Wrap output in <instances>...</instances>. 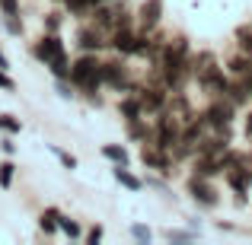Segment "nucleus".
I'll use <instances>...</instances> for the list:
<instances>
[{"label":"nucleus","mask_w":252,"mask_h":245,"mask_svg":"<svg viewBox=\"0 0 252 245\" xmlns=\"http://www.w3.org/2000/svg\"><path fill=\"white\" fill-rule=\"evenodd\" d=\"M102 83H109V86H128V77H125V67L122 64H102Z\"/></svg>","instance_id":"423d86ee"},{"label":"nucleus","mask_w":252,"mask_h":245,"mask_svg":"<svg viewBox=\"0 0 252 245\" xmlns=\"http://www.w3.org/2000/svg\"><path fill=\"white\" fill-rule=\"evenodd\" d=\"M13 169H16L13 163H3V165H0V188H10V182H13Z\"/></svg>","instance_id":"dca6fc26"},{"label":"nucleus","mask_w":252,"mask_h":245,"mask_svg":"<svg viewBox=\"0 0 252 245\" xmlns=\"http://www.w3.org/2000/svg\"><path fill=\"white\" fill-rule=\"evenodd\" d=\"M141 109L144 111H160L163 109V102H166V96H163L160 89H141Z\"/></svg>","instance_id":"0eeeda50"},{"label":"nucleus","mask_w":252,"mask_h":245,"mask_svg":"<svg viewBox=\"0 0 252 245\" xmlns=\"http://www.w3.org/2000/svg\"><path fill=\"white\" fill-rule=\"evenodd\" d=\"M189 191H191V197H195L198 204H204V207H214V204H217V191L211 188V185H204V175H195V178H191Z\"/></svg>","instance_id":"7ed1b4c3"},{"label":"nucleus","mask_w":252,"mask_h":245,"mask_svg":"<svg viewBox=\"0 0 252 245\" xmlns=\"http://www.w3.org/2000/svg\"><path fill=\"white\" fill-rule=\"evenodd\" d=\"M115 178L125 185V188H131V191H141V185H144L141 178H137V175H131V172L125 169V165H118V169H115Z\"/></svg>","instance_id":"1a4fd4ad"},{"label":"nucleus","mask_w":252,"mask_h":245,"mask_svg":"<svg viewBox=\"0 0 252 245\" xmlns=\"http://www.w3.org/2000/svg\"><path fill=\"white\" fill-rule=\"evenodd\" d=\"M0 67H6V57L3 54H0Z\"/></svg>","instance_id":"bb28decb"},{"label":"nucleus","mask_w":252,"mask_h":245,"mask_svg":"<svg viewBox=\"0 0 252 245\" xmlns=\"http://www.w3.org/2000/svg\"><path fill=\"white\" fill-rule=\"evenodd\" d=\"M55 153H58V160H61L64 165H67V169H77V160H74L70 153H64V150H58V147H55Z\"/></svg>","instance_id":"aec40b11"},{"label":"nucleus","mask_w":252,"mask_h":245,"mask_svg":"<svg viewBox=\"0 0 252 245\" xmlns=\"http://www.w3.org/2000/svg\"><path fill=\"white\" fill-rule=\"evenodd\" d=\"M144 163L147 165H154V169H160V172H166L169 169V156L163 153V147H144Z\"/></svg>","instance_id":"6e6552de"},{"label":"nucleus","mask_w":252,"mask_h":245,"mask_svg":"<svg viewBox=\"0 0 252 245\" xmlns=\"http://www.w3.org/2000/svg\"><path fill=\"white\" fill-rule=\"evenodd\" d=\"M141 99H125L122 102V115L128 118V121H137V118H141Z\"/></svg>","instance_id":"9d476101"},{"label":"nucleus","mask_w":252,"mask_h":245,"mask_svg":"<svg viewBox=\"0 0 252 245\" xmlns=\"http://www.w3.org/2000/svg\"><path fill=\"white\" fill-rule=\"evenodd\" d=\"M160 13H163L160 0H147V3L141 6V26H144V29H154V26L160 23Z\"/></svg>","instance_id":"39448f33"},{"label":"nucleus","mask_w":252,"mask_h":245,"mask_svg":"<svg viewBox=\"0 0 252 245\" xmlns=\"http://www.w3.org/2000/svg\"><path fill=\"white\" fill-rule=\"evenodd\" d=\"M230 70L233 74H252V57H236V61H230Z\"/></svg>","instance_id":"2eb2a0df"},{"label":"nucleus","mask_w":252,"mask_h":245,"mask_svg":"<svg viewBox=\"0 0 252 245\" xmlns=\"http://www.w3.org/2000/svg\"><path fill=\"white\" fill-rule=\"evenodd\" d=\"M64 3H67L74 13H83V10H90V6L96 3V0H64Z\"/></svg>","instance_id":"6ab92c4d"},{"label":"nucleus","mask_w":252,"mask_h":245,"mask_svg":"<svg viewBox=\"0 0 252 245\" xmlns=\"http://www.w3.org/2000/svg\"><path fill=\"white\" fill-rule=\"evenodd\" d=\"M0 6H3L6 16H16V0H0Z\"/></svg>","instance_id":"5701e85b"},{"label":"nucleus","mask_w":252,"mask_h":245,"mask_svg":"<svg viewBox=\"0 0 252 245\" xmlns=\"http://www.w3.org/2000/svg\"><path fill=\"white\" fill-rule=\"evenodd\" d=\"M131 233H134V239H141V242H150V229H144V226H134Z\"/></svg>","instance_id":"4be33fe9"},{"label":"nucleus","mask_w":252,"mask_h":245,"mask_svg":"<svg viewBox=\"0 0 252 245\" xmlns=\"http://www.w3.org/2000/svg\"><path fill=\"white\" fill-rule=\"evenodd\" d=\"M230 118H233V105H223V102H214L208 111H204V121L217 131H227L230 128Z\"/></svg>","instance_id":"f03ea898"},{"label":"nucleus","mask_w":252,"mask_h":245,"mask_svg":"<svg viewBox=\"0 0 252 245\" xmlns=\"http://www.w3.org/2000/svg\"><path fill=\"white\" fill-rule=\"evenodd\" d=\"M102 156H105V160H112V163H118V165L128 163V153H125V147H102Z\"/></svg>","instance_id":"ddd939ff"},{"label":"nucleus","mask_w":252,"mask_h":245,"mask_svg":"<svg viewBox=\"0 0 252 245\" xmlns=\"http://www.w3.org/2000/svg\"><path fill=\"white\" fill-rule=\"evenodd\" d=\"M58 54H64V45H61V38H55V35H48V38H42V42L35 45V57L38 61H55Z\"/></svg>","instance_id":"20e7f679"},{"label":"nucleus","mask_w":252,"mask_h":245,"mask_svg":"<svg viewBox=\"0 0 252 245\" xmlns=\"http://www.w3.org/2000/svg\"><path fill=\"white\" fill-rule=\"evenodd\" d=\"M99 239H102V229H99V226L90 229V242H99Z\"/></svg>","instance_id":"393cba45"},{"label":"nucleus","mask_w":252,"mask_h":245,"mask_svg":"<svg viewBox=\"0 0 252 245\" xmlns=\"http://www.w3.org/2000/svg\"><path fill=\"white\" fill-rule=\"evenodd\" d=\"M0 86H3V89H16V86H13V80L6 74H0Z\"/></svg>","instance_id":"b1692460"},{"label":"nucleus","mask_w":252,"mask_h":245,"mask_svg":"<svg viewBox=\"0 0 252 245\" xmlns=\"http://www.w3.org/2000/svg\"><path fill=\"white\" fill-rule=\"evenodd\" d=\"M58 223H61V229H64V233L70 236V239H77V236H80V226H77L74 220H67V217H61V220H58Z\"/></svg>","instance_id":"a211bd4d"},{"label":"nucleus","mask_w":252,"mask_h":245,"mask_svg":"<svg viewBox=\"0 0 252 245\" xmlns=\"http://www.w3.org/2000/svg\"><path fill=\"white\" fill-rule=\"evenodd\" d=\"M77 42H80V48H86V51H93V48H102V38H99V32H80V38H77Z\"/></svg>","instance_id":"9b49d317"},{"label":"nucleus","mask_w":252,"mask_h":245,"mask_svg":"<svg viewBox=\"0 0 252 245\" xmlns=\"http://www.w3.org/2000/svg\"><path fill=\"white\" fill-rule=\"evenodd\" d=\"M96 3H99V0H96Z\"/></svg>","instance_id":"cd10ccee"},{"label":"nucleus","mask_w":252,"mask_h":245,"mask_svg":"<svg viewBox=\"0 0 252 245\" xmlns=\"http://www.w3.org/2000/svg\"><path fill=\"white\" fill-rule=\"evenodd\" d=\"M58 220H61V217H58V210H45V214H42V229H45V233H55V229L61 226Z\"/></svg>","instance_id":"4468645a"},{"label":"nucleus","mask_w":252,"mask_h":245,"mask_svg":"<svg viewBox=\"0 0 252 245\" xmlns=\"http://www.w3.org/2000/svg\"><path fill=\"white\" fill-rule=\"evenodd\" d=\"M70 80L77 86H83V89H96L99 83H102V64L96 61V57H80V61L70 67Z\"/></svg>","instance_id":"f257e3e1"},{"label":"nucleus","mask_w":252,"mask_h":245,"mask_svg":"<svg viewBox=\"0 0 252 245\" xmlns=\"http://www.w3.org/2000/svg\"><path fill=\"white\" fill-rule=\"evenodd\" d=\"M48 67H51V74H55V77H70V67H67V54H58L55 61H48Z\"/></svg>","instance_id":"f8f14e48"},{"label":"nucleus","mask_w":252,"mask_h":245,"mask_svg":"<svg viewBox=\"0 0 252 245\" xmlns=\"http://www.w3.org/2000/svg\"><path fill=\"white\" fill-rule=\"evenodd\" d=\"M240 48H243V54L252 57V29H240Z\"/></svg>","instance_id":"f3484780"},{"label":"nucleus","mask_w":252,"mask_h":245,"mask_svg":"<svg viewBox=\"0 0 252 245\" xmlns=\"http://www.w3.org/2000/svg\"><path fill=\"white\" fill-rule=\"evenodd\" d=\"M246 137H249V140H252V115L246 118Z\"/></svg>","instance_id":"a878e982"},{"label":"nucleus","mask_w":252,"mask_h":245,"mask_svg":"<svg viewBox=\"0 0 252 245\" xmlns=\"http://www.w3.org/2000/svg\"><path fill=\"white\" fill-rule=\"evenodd\" d=\"M0 128H3V131H13V134H16V131H19V121H13L10 115H3V118H0Z\"/></svg>","instance_id":"412c9836"}]
</instances>
